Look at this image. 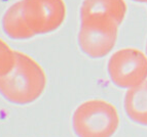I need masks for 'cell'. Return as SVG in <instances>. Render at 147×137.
I'll list each match as a JSON object with an SVG mask.
<instances>
[{"label":"cell","instance_id":"cell-1","mask_svg":"<svg viewBox=\"0 0 147 137\" xmlns=\"http://www.w3.org/2000/svg\"><path fill=\"white\" fill-rule=\"evenodd\" d=\"M47 86L43 68L31 57L16 50L12 70L0 77L1 95L15 104H29L41 96Z\"/></svg>","mask_w":147,"mask_h":137},{"label":"cell","instance_id":"cell-2","mask_svg":"<svg viewBox=\"0 0 147 137\" xmlns=\"http://www.w3.org/2000/svg\"><path fill=\"white\" fill-rule=\"evenodd\" d=\"M119 125L115 106L102 99H91L77 106L72 127L78 137H112Z\"/></svg>","mask_w":147,"mask_h":137},{"label":"cell","instance_id":"cell-3","mask_svg":"<svg viewBox=\"0 0 147 137\" xmlns=\"http://www.w3.org/2000/svg\"><path fill=\"white\" fill-rule=\"evenodd\" d=\"M107 68L114 85L134 88L147 80V55L136 48L119 49L110 57Z\"/></svg>","mask_w":147,"mask_h":137},{"label":"cell","instance_id":"cell-4","mask_svg":"<svg viewBox=\"0 0 147 137\" xmlns=\"http://www.w3.org/2000/svg\"><path fill=\"white\" fill-rule=\"evenodd\" d=\"M119 26L115 21L107 19L81 21L78 44L82 52L93 59L107 55L116 43Z\"/></svg>","mask_w":147,"mask_h":137},{"label":"cell","instance_id":"cell-5","mask_svg":"<svg viewBox=\"0 0 147 137\" xmlns=\"http://www.w3.org/2000/svg\"><path fill=\"white\" fill-rule=\"evenodd\" d=\"M21 4L26 23L34 36L56 31L66 17L64 0H21Z\"/></svg>","mask_w":147,"mask_h":137},{"label":"cell","instance_id":"cell-6","mask_svg":"<svg viewBox=\"0 0 147 137\" xmlns=\"http://www.w3.org/2000/svg\"><path fill=\"white\" fill-rule=\"evenodd\" d=\"M127 15L125 0H84L80 7V20L107 19L119 25Z\"/></svg>","mask_w":147,"mask_h":137},{"label":"cell","instance_id":"cell-7","mask_svg":"<svg viewBox=\"0 0 147 137\" xmlns=\"http://www.w3.org/2000/svg\"><path fill=\"white\" fill-rule=\"evenodd\" d=\"M125 110L133 122L147 126V80L127 91Z\"/></svg>","mask_w":147,"mask_h":137},{"label":"cell","instance_id":"cell-8","mask_svg":"<svg viewBox=\"0 0 147 137\" xmlns=\"http://www.w3.org/2000/svg\"><path fill=\"white\" fill-rule=\"evenodd\" d=\"M3 31L8 37L16 40H25L34 37L23 15L21 0L10 5L2 19Z\"/></svg>","mask_w":147,"mask_h":137},{"label":"cell","instance_id":"cell-9","mask_svg":"<svg viewBox=\"0 0 147 137\" xmlns=\"http://www.w3.org/2000/svg\"><path fill=\"white\" fill-rule=\"evenodd\" d=\"M16 64V50L0 39V77L7 75Z\"/></svg>","mask_w":147,"mask_h":137},{"label":"cell","instance_id":"cell-10","mask_svg":"<svg viewBox=\"0 0 147 137\" xmlns=\"http://www.w3.org/2000/svg\"><path fill=\"white\" fill-rule=\"evenodd\" d=\"M133 1H137V2H147V0H133Z\"/></svg>","mask_w":147,"mask_h":137},{"label":"cell","instance_id":"cell-11","mask_svg":"<svg viewBox=\"0 0 147 137\" xmlns=\"http://www.w3.org/2000/svg\"><path fill=\"white\" fill-rule=\"evenodd\" d=\"M146 55H147V40H146Z\"/></svg>","mask_w":147,"mask_h":137}]
</instances>
